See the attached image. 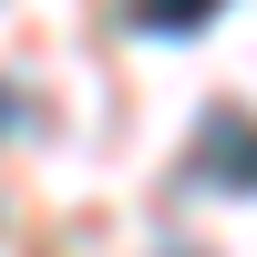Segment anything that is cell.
I'll return each instance as SVG.
<instances>
[{"mask_svg":"<svg viewBox=\"0 0 257 257\" xmlns=\"http://www.w3.org/2000/svg\"><path fill=\"white\" fill-rule=\"evenodd\" d=\"M196 175H206V185H257V123H247V113H206Z\"/></svg>","mask_w":257,"mask_h":257,"instance_id":"obj_1","label":"cell"},{"mask_svg":"<svg viewBox=\"0 0 257 257\" xmlns=\"http://www.w3.org/2000/svg\"><path fill=\"white\" fill-rule=\"evenodd\" d=\"M134 31H206V0H175V11H134Z\"/></svg>","mask_w":257,"mask_h":257,"instance_id":"obj_2","label":"cell"}]
</instances>
